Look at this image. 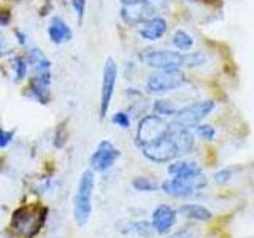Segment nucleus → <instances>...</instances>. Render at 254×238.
<instances>
[{
    "label": "nucleus",
    "instance_id": "nucleus-30",
    "mask_svg": "<svg viewBox=\"0 0 254 238\" xmlns=\"http://www.w3.org/2000/svg\"><path fill=\"white\" fill-rule=\"evenodd\" d=\"M123 6H133V5H140V3H145L146 0H119Z\"/></svg>",
    "mask_w": 254,
    "mask_h": 238
},
{
    "label": "nucleus",
    "instance_id": "nucleus-22",
    "mask_svg": "<svg viewBox=\"0 0 254 238\" xmlns=\"http://www.w3.org/2000/svg\"><path fill=\"white\" fill-rule=\"evenodd\" d=\"M132 186L140 190V192H153V190L157 189V184L149 178H145V177H138L132 181Z\"/></svg>",
    "mask_w": 254,
    "mask_h": 238
},
{
    "label": "nucleus",
    "instance_id": "nucleus-25",
    "mask_svg": "<svg viewBox=\"0 0 254 238\" xmlns=\"http://www.w3.org/2000/svg\"><path fill=\"white\" fill-rule=\"evenodd\" d=\"M195 132H197L198 137H200L202 140H206V141H211V140H214V137H216V130H214V127L210 124L195 125Z\"/></svg>",
    "mask_w": 254,
    "mask_h": 238
},
{
    "label": "nucleus",
    "instance_id": "nucleus-27",
    "mask_svg": "<svg viewBox=\"0 0 254 238\" xmlns=\"http://www.w3.org/2000/svg\"><path fill=\"white\" fill-rule=\"evenodd\" d=\"M230 178H232V172L227 170V169H222V170L214 173L213 181L216 182L218 186H224V184H227V182L230 181Z\"/></svg>",
    "mask_w": 254,
    "mask_h": 238
},
{
    "label": "nucleus",
    "instance_id": "nucleus-28",
    "mask_svg": "<svg viewBox=\"0 0 254 238\" xmlns=\"http://www.w3.org/2000/svg\"><path fill=\"white\" fill-rule=\"evenodd\" d=\"M70 3H71V8H73L75 13H76L78 21L81 22L84 18V11H86V0H70Z\"/></svg>",
    "mask_w": 254,
    "mask_h": 238
},
{
    "label": "nucleus",
    "instance_id": "nucleus-9",
    "mask_svg": "<svg viewBox=\"0 0 254 238\" xmlns=\"http://www.w3.org/2000/svg\"><path fill=\"white\" fill-rule=\"evenodd\" d=\"M170 124H167L161 116L148 115L140 121L137 130V145L141 148L145 145L156 141L159 137H162L165 132H169Z\"/></svg>",
    "mask_w": 254,
    "mask_h": 238
},
{
    "label": "nucleus",
    "instance_id": "nucleus-18",
    "mask_svg": "<svg viewBox=\"0 0 254 238\" xmlns=\"http://www.w3.org/2000/svg\"><path fill=\"white\" fill-rule=\"evenodd\" d=\"M180 213L183 216H186L189 219H194V221H210L213 218V214L208 208H205L202 205H195V203H188V205H183L180 208Z\"/></svg>",
    "mask_w": 254,
    "mask_h": 238
},
{
    "label": "nucleus",
    "instance_id": "nucleus-10",
    "mask_svg": "<svg viewBox=\"0 0 254 238\" xmlns=\"http://www.w3.org/2000/svg\"><path fill=\"white\" fill-rule=\"evenodd\" d=\"M116 76H118V67L113 59H107L105 67H103V76H102V92H100V118H105L108 113L111 99L115 94L116 86Z\"/></svg>",
    "mask_w": 254,
    "mask_h": 238
},
{
    "label": "nucleus",
    "instance_id": "nucleus-8",
    "mask_svg": "<svg viewBox=\"0 0 254 238\" xmlns=\"http://www.w3.org/2000/svg\"><path fill=\"white\" fill-rule=\"evenodd\" d=\"M140 58L154 70H178L183 65V54L170 50H146Z\"/></svg>",
    "mask_w": 254,
    "mask_h": 238
},
{
    "label": "nucleus",
    "instance_id": "nucleus-7",
    "mask_svg": "<svg viewBox=\"0 0 254 238\" xmlns=\"http://www.w3.org/2000/svg\"><path fill=\"white\" fill-rule=\"evenodd\" d=\"M206 186L205 175H200L197 178H170L162 182V190L170 197L186 198L195 195L198 190Z\"/></svg>",
    "mask_w": 254,
    "mask_h": 238
},
{
    "label": "nucleus",
    "instance_id": "nucleus-19",
    "mask_svg": "<svg viewBox=\"0 0 254 238\" xmlns=\"http://www.w3.org/2000/svg\"><path fill=\"white\" fill-rule=\"evenodd\" d=\"M172 43L180 51H189L194 46V38L186 30H177L172 37Z\"/></svg>",
    "mask_w": 254,
    "mask_h": 238
},
{
    "label": "nucleus",
    "instance_id": "nucleus-21",
    "mask_svg": "<svg viewBox=\"0 0 254 238\" xmlns=\"http://www.w3.org/2000/svg\"><path fill=\"white\" fill-rule=\"evenodd\" d=\"M154 113L157 116H175V113H177V108L173 107V103L169 102V100H156L154 103Z\"/></svg>",
    "mask_w": 254,
    "mask_h": 238
},
{
    "label": "nucleus",
    "instance_id": "nucleus-5",
    "mask_svg": "<svg viewBox=\"0 0 254 238\" xmlns=\"http://www.w3.org/2000/svg\"><path fill=\"white\" fill-rule=\"evenodd\" d=\"M186 83L185 73L178 70H157L146 81V92L149 94H164L181 87Z\"/></svg>",
    "mask_w": 254,
    "mask_h": 238
},
{
    "label": "nucleus",
    "instance_id": "nucleus-24",
    "mask_svg": "<svg viewBox=\"0 0 254 238\" xmlns=\"http://www.w3.org/2000/svg\"><path fill=\"white\" fill-rule=\"evenodd\" d=\"M13 70H14V81H21L26 78L27 73V63L22 58H14L13 59Z\"/></svg>",
    "mask_w": 254,
    "mask_h": 238
},
{
    "label": "nucleus",
    "instance_id": "nucleus-15",
    "mask_svg": "<svg viewBox=\"0 0 254 238\" xmlns=\"http://www.w3.org/2000/svg\"><path fill=\"white\" fill-rule=\"evenodd\" d=\"M48 35H50V40L54 45H62V43H67L68 40H71V29L62 18L56 16L50 22Z\"/></svg>",
    "mask_w": 254,
    "mask_h": 238
},
{
    "label": "nucleus",
    "instance_id": "nucleus-31",
    "mask_svg": "<svg viewBox=\"0 0 254 238\" xmlns=\"http://www.w3.org/2000/svg\"><path fill=\"white\" fill-rule=\"evenodd\" d=\"M16 37H18V42L21 43V45H26V35L22 34V32H16Z\"/></svg>",
    "mask_w": 254,
    "mask_h": 238
},
{
    "label": "nucleus",
    "instance_id": "nucleus-20",
    "mask_svg": "<svg viewBox=\"0 0 254 238\" xmlns=\"http://www.w3.org/2000/svg\"><path fill=\"white\" fill-rule=\"evenodd\" d=\"M206 60V56L200 51H194V53H188L183 54V65L186 67H200L203 65Z\"/></svg>",
    "mask_w": 254,
    "mask_h": 238
},
{
    "label": "nucleus",
    "instance_id": "nucleus-6",
    "mask_svg": "<svg viewBox=\"0 0 254 238\" xmlns=\"http://www.w3.org/2000/svg\"><path fill=\"white\" fill-rule=\"evenodd\" d=\"M169 8L167 0H146L145 3L124 6L121 10V18L127 24H141L149 18H154L159 13L165 11Z\"/></svg>",
    "mask_w": 254,
    "mask_h": 238
},
{
    "label": "nucleus",
    "instance_id": "nucleus-2",
    "mask_svg": "<svg viewBox=\"0 0 254 238\" xmlns=\"http://www.w3.org/2000/svg\"><path fill=\"white\" fill-rule=\"evenodd\" d=\"M46 214H48V208H45V206H34V205L21 206L13 214L11 229L19 237L30 238L43 227Z\"/></svg>",
    "mask_w": 254,
    "mask_h": 238
},
{
    "label": "nucleus",
    "instance_id": "nucleus-14",
    "mask_svg": "<svg viewBox=\"0 0 254 238\" xmlns=\"http://www.w3.org/2000/svg\"><path fill=\"white\" fill-rule=\"evenodd\" d=\"M30 92L32 97L40 103H48L51 92V78L50 73H40L32 78L30 81Z\"/></svg>",
    "mask_w": 254,
    "mask_h": 238
},
{
    "label": "nucleus",
    "instance_id": "nucleus-11",
    "mask_svg": "<svg viewBox=\"0 0 254 238\" xmlns=\"http://www.w3.org/2000/svg\"><path fill=\"white\" fill-rule=\"evenodd\" d=\"M119 159V151L111 141H102L91 156V167L95 172H105Z\"/></svg>",
    "mask_w": 254,
    "mask_h": 238
},
{
    "label": "nucleus",
    "instance_id": "nucleus-13",
    "mask_svg": "<svg viewBox=\"0 0 254 238\" xmlns=\"http://www.w3.org/2000/svg\"><path fill=\"white\" fill-rule=\"evenodd\" d=\"M140 26V37L143 40H148V42H156V40L162 38L167 32V21L161 16H154V18L143 21Z\"/></svg>",
    "mask_w": 254,
    "mask_h": 238
},
{
    "label": "nucleus",
    "instance_id": "nucleus-26",
    "mask_svg": "<svg viewBox=\"0 0 254 238\" xmlns=\"http://www.w3.org/2000/svg\"><path fill=\"white\" fill-rule=\"evenodd\" d=\"M111 121H113V124L121 127V129H129L130 127V118L127 113H124V111H118Z\"/></svg>",
    "mask_w": 254,
    "mask_h": 238
},
{
    "label": "nucleus",
    "instance_id": "nucleus-3",
    "mask_svg": "<svg viewBox=\"0 0 254 238\" xmlns=\"http://www.w3.org/2000/svg\"><path fill=\"white\" fill-rule=\"evenodd\" d=\"M214 107L216 105H214L213 100H202V102L190 103V105L181 108L180 111L175 113V118H173L170 127H173V129L190 130L192 127L200 124L203 119L214 110Z\"/></svg>",
    "mask_w": 254,
    "mask_h": 238
},
{
    "label": "nucleus",
    "instance_id": "nucleus-16",
    "mask_svg": "<svg viewBox=\"0 0 254 238\" xmlns=\"http://www.w3.org/2000/svg\"><path fill=\"white\" fill-rule=\"evenodd\" d=\"M169 173L172 175L173 178H197L200 177L202 169L198 167L195 162L192 161H178V162H173L169 167Z\"/></svg>",
    "mask_w": 254,
    "mask_h": 238
},
{
    "label": "nucleus",
    "instance_id": "nucleus-23",
    "mask_svg": "<svg viewBox=\"0 0 254 238\" xmlns=\"http://www.w3.org/2000/svg\"><path fill=\"white\" fill-rule=\"evenodd\" d=\"M167 238H200V229L197 226H186Z\"/></svg>",
    "mask_w": 254,
    "mask_h": 238
},
{
    "label": "nucleus",
    "instance_id": "nucleus-17",
    "mask_svg": "<svg viewBox=\"0 0 254 238\" xmlns=\"http://www.w3.org/2000/svg\"><path fill=\"white\" fill-rule=\"evenodd\" d=\"M34 71L37 75L40 73H50V68H51V62L45 58V54L38 50V48H32V50L27 53V59H26Z\"/></svg>",
    "mask_w": 254,
    "mask_h": 238
},
{
    "label": "nucleus",
    "instance_id": "nucleus-29",
    "mask_svg": "<svg viewBox=\"0 0 254 238\" xmlns=\"http://www.w3.org/2000/svg\"><path fill=\"white\" fill-rule=\"evenodd\" d=\"M11 138H13L11 132H5V130L0 129V148H5L8 143L11 141Z\"/></svg>",
    "mask_w": 254,
    "mask_h": 238
},
{
    "label": "nucleus",
    "instance_id": "nucleus-4",
    "mask_svg": "<svg viewBox=\"0 0 254 238\" xmlns=\"http://www.w3.org/2000/svg\"><path fill=\"white\" fill-rule=\"evenodd\" d=\"M94 173L91 170H86L81 178H79L78 192L75 197V221L78 226H84L91 216L92 210V190H94Z\"/></svg>",
    "mask_w": 254,
    "mask_h": 238
},
{
    "label": "nucleus",
    "instance_id": "nucleus-12",
    "mask_svg": "<svg viewBox=\"0 0 254 238\" xmlns=\"http://www.w3.org/2000/svg\"><path fill=\"white\" fill-rule=\"evenodd\" d=\"M175 222H177V211L167 205H161L154 210L153 222H151V224H153V229L156 234L165 235L172 230Z\"/></svg>",
    "mask_w": 254,
    "mask_h": 238
},
{
    "label": "nucleus",
    "instance_id": "nucleus-1",
    "mask_svg": "<svg viewBox=\"0 0 254 238\" xmlns=\"http://www.w3.org/2000/svg\"><path fill=\"white\" fill-rule=\"evenodd\" d=\"M194 135L186 129H173L170 127L162 137L149 145L141 146L143 156L156 164L170 162L180 156H186L194 149Z\"/></svg>",
    "mask_w": 254,
    "mask_h": 238
}]
</instances>
